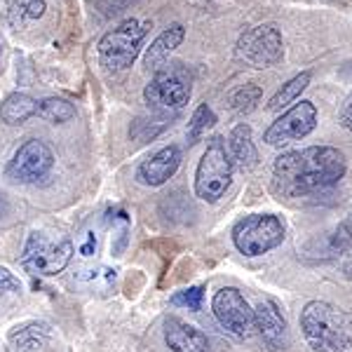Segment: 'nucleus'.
Listing matches in <instances>:
<instances>
[{"label": "nucleus", "mask_w": 352, "mask_h": 352, "mask_svg": "<svg viewBox=\"0 0 352 352\" xmlns=\"http://www.w3.org/2000/svg\"><path fill=\"white\" fill-rule=\"evenodd\" d=\"M96 232H85V237H82V242H80V247H78V254H80V258H92L94 254H96Z\"/></svg>", "instance_id": "obj_27"}, {"label": "nucleus", "mask_w": 352, "mask_h": 352, "mask_svg": "<svg viewBox=\"0 0 352 352\" xmlns=\"http://www.w3.org/2000/svg\"><path fill=\"white\" fill-rule=\"evenodd\" d=\"M331 247H333V256H336L340 272L352 282V214H348V217L338 223L336 232H333Z\"/></svg>", "instance_id": "obj_18"}, {"label": "nucleus", "mask_w": 352, "mask_h": 352, "mask_svg": "<svg viewBox=\"0 0 352 352\" xmlns=\"http://www.w3.org/2000/svg\"><path fill=\"white\" fill-rule=\"evenodd\" d=\"M348 162L343 151L333 146H310L303 151L282 153L272 164L277 192L287 197L310 195L336 186L345 176Z\"/></svg>", "instance_id": "obj_1"}, {"label": "nucleus", "mask_w": 352, "mask_h": 352, "mask_svg": "<svg viewBox=\"0 0 352 352\" xmlns=\"http://www.w3.org/2000/svg\"><path fill=\"white\" fill-rule=\"evenodd\" d=\"M21 296V282L10 268L0 265V310H8Z\"/></svg>", "instance_id": "obj_25"}, {"label": "nucleus", "mask_w": 352, "mask_h": 352, "mask_svg": "<svg viewBox=\"0 0 352 352\" xmlns=\"http://www.w3.org/2000/svg\"><path fill=\"white\" fill-rule=\"evenodd\" d=\"M192 87L190 76L181 64H169L157 68L153 80L146 85L144 99L146 104L160 111H179L190 101Z\"/></svg>", "instance_id": "obj_7"}, {"label": "nucleus", "mask_w": 352, "mask_h": 352, "mask_svg": "<svg viewBox=\"0 0 352 352\" xmlns=\"http://www.w3.org/2000/svg\"><path fill=\"white\" fill-rule=\"evenodd\" d=\"M235 164L223 139H212L195 169V195L204 202H219L230 188Z\"/></svg>", "instance_id": "obj_5"}, {"label": "nucleus", "mask_w": 352, "mask_h": 352, "mask_svg": "<svg viewBox=\"0 0 352 352\" xmlns=\"http://www.w3.org/2000/svg\"><path fill=\"white\" fill-rule=\"evenodd\" d=\"M43 120L52 122V124H64L71 122L76 118V106L71 101L61 99V96H47V99L38 101V113Z\"/></svg>", "instance_id": "obj_22"}, {"label": "nucleus", "mask_w": 352, "mask_h": 352, "mask_svg": "<svg viewBox=\"0 0 352 352\" xmlns=\"http://www.w3.org/2000/svg\"><path fill=\"white\" fill-rule=\"evenodd\" d=\"M76 249L73 242L66 237L52 240L45 232H31L24 244V254H21V263L28 272L38 277H54L59 272H64L71 265Z\"/></svg>", "instance_id": "obj_6"}, {"label": "nucleus", "mask_w": 352, "mask_h": 352, "mask_svg": "<svg viewBox=\"0 0 352 352\" xmlns=\"http://www.w3.org/2000/svg\"><path fill=\"white\" fill-rule=\"evenodd\" d=\"M50 340V327L43 322H28L10 331V345L14 352H38Z\"/></svg>", "instance_id": "obj_17"}, {"label": "nucleus", "mask_w": 352, "mask_h": 352, "mask_svg": "<svg viewBox=\"0 0 352 352\" xmlns=\"http://www.w3.org/2000/svg\"><path fill=\"white\" fill-rule=\"evenodd\" d=\"M164 343L172 352H209L207 333L179 317L164 320Z\"/></svg>", "instance_id": "obj_14"}, {"label": "nucleus", "mask_w": 352, "mask_h": 352, "mask_svg": "<svg viewBox=\"0 0 352 352\" xmlns=\"http://www.w3.org/2000/svg\"><path fill=\"white\" fill-rule=\"evenodd\" d=\"M184 38H186V28L181 24H174V26L164 28L160 36L153 41L148 52H146V66L155 68V71H157V68H162L164 61L169 59V54H172L174 50L184 43Z\"/></svg>", "instance_id": "obj_16"}, {"label": "nucleus", "mask_w": 352, "mask_h": 352, "mask_svg": "<svg viewBox=\"0 0 352 352\" xmlns=\"http://www.w3.org/2000/svg\"><path fill=\"white\" fill-rule=\"evenodd\" d=\"M148 21L124 19L120 26H116L113 31L106 33L99 41V45H96L101 66L111 73L127 71L136 61V56H139L141 45H144L146 36H148Z\"/></svg>", "instance_id": "obj_3"}, {"label": "nucleus", "mask_w": 352, "mask_h": 352, "mask_svg": "<svg viewBox=\"0 0 352 352\" xmlns=\"http://www.w3.org/2000/svg\"><path fill=\"white\" fill-rule=\"evenodd\" d=\"M38 113V101L28 94L14 92L0 104V118L5 124H21Z\"/></svg>", "instance_id": "obj_19"}, {"label": "nucleus", "mask_w": 352, "mask_h": 352, "mask_svg": "<svg viewBox=\"0 0 352 352\" xmlns=\"http://www.w3.org/2000/svg\"><path fill=\"white\" fill-rule=\"evenodd\" d=\"M214 124H217V116H214V111L209 109L207 104H200L195 109V113H192L190 122H188V132H186V136H188V144H197V141L207 134V129H212Z\"/></svg>", "instance_id": "obj_24"}, {"label": "nucleus", "mask_w": 352, "mask_h": 352, "mask_svg": "<svg viewBox=\"0 0 352 352\" xmlns=\"http://www.w3.org/2000/svg\"><path fill=\"white\" fill-rule=\"evenodd\" d=\"M181 164V148L179 146H164L151 155L148 160H144L136 167V181L141 186H148V188H157V186L167 184L169 179L176 174Z\"/></svg>", "instance_id": "obj_13"}, {"label": "nucleus", "mask_w": 352, "mask_h": 352, "mask_svg": "<svg viewBox=\"0 0 352 352\" xmlns=\"http://www.w3.org/2000/svg\"><path fill=\"white\" fill-rule=\"evenodd\" d=\"M47 10L45 0H12L8 8V19L14 28H24L31 21L41 19Z\"/></svg>", "instance_id": "obj_21"}, {"label": "nucleus", "mask_w": 352, "mask_h": 352, "mask_svg": "<svg viewBox=\"0 0 352 352\" xmlns=\"http://www.w3.org/2000/svg\"><path fill=\"white\" fill-rule=\"evenodd\" d=\"M254 320L256 331L270 352H285L289 348V327L275 300H261L254 310Z\"/></svg>", "instance_id": "obj_12"}, {"label": "nucleus", "mask_w": 352, "mask_h": 352, "mask_svg": "<svg viewBox=\"0 0 352 352\" xmlns=\"http://www.w3.org/2000/svg\"><path fill=\"white\" fill-rule=\"evenodd\" d=\"M212 312L217 322L232 336L247 340L256 333V320L254 310L249 308L247 298L237 287H223L214 294L212 298Z\"/></svg>", "instance_id": "obj_9"}, {"label": "nucleus", "mask_w": 352, "mask_h": 352, "mask_svg": "<svg viewBox=\"0 0 352 352\" xmlns=\"http://www.w3.org/2000/svg\"><path fill=\"white\" fill-rule=\"evenodd\" d=\"M202 298H204V287H190V289H184V292L174 294L172 305L188 308V310H200L202 308Z\"/></svg>", "instance_id": "obj_26"}, {"label": "nucleus", "mask_w": 352, "mask_h": 352, "mask_svg": "<svg viewBox=\"0 0 352 352\" xmlns=\"http://www.w3.org/2000/svg\"><path fill=\"white\" fill-rule=\"evenodd\" d=\"M261 96H263V89H261L258 85L249 82V85L237 87L235 92L228 96V104H230V109L235 113H249V111H254L258 106Z\"/></svg>", "instance_id": "obj_23"}, {"label": "nucleus", "mask_w": 352, "mask_h": 352, "mask_svg": "<svg viewBox=\"0 0 352 352\" xmlns=\"http://www.w3.org/2000/svg\"><path fill=\"white\" fill-rule=\"evenodd\" d=\"M228 153L232 157V164H237L240 169H252L258 164V151L254 146L252 127L247 122H240L232 127L228 136Z\"/></svg>", "instance_id": "obj_15"}, {"label": "nucleus", "mask_w": 352, "mask_h": 352, "mask_svg": "<svg viewBox=\"0 0 352 352\" xmlns=\"http://www.w3.org/2000/svg\"><path fill=\"white\" fill-rule=\"evenodd\" d=\"M317 127V106L312 101H300L294 109L282 113L275 122L265 129L263 141L268 146H285L292 141L305 139Z\"/></svg>", "instance_id": "obj_11"}, {"label": "nucleus", "mask_w": 352, "mask_h": 352, "mask_svg": "<svg viewBox=\"0 0 352 352\" xmlns=\"http://www.w3.org/2000/svg\"><path fill=\"white\" fill-rule=\"evenodd\" d=\"M312 80V73L310 71H303V73H298L296 78H292L287 85H282L280 89L275 92V96L268 101V106L265 109L268 111H282V109H287L289 104H294V101L298 99L300 92H303L305 87L310 85Z\"/></svg>", "instance_id": "obj_20"}, {"label": "nucleus", "mask_w": 352, "mask_h": 352, "mask_svg": "<svg viewBox=\"0 0 352 352\" xmlns=\"http://www.w3.org/2000/svg\"><path fill=\"white\" fill-rule=\"evenodd\" d=\"M52 164H54L52 148L41 139H31L16 148L8 169H5V174H8L10 181H16V184H36L38 179L47 176Z\"/></svg>", "instance_id": "obj_10"}, {"label": "nucleus", "mask_w": 352, "mask_h": 352, "mask_svg": "<svg viewBox=\"0 0 352 352\" xmlns=\"http://www.w3.org/2000/svg\"><path fill=\"white\" fill-rule=\"evenodd\" d=\"M235 56L254 68H270L285 56V41L275 24H261L244 31L235 45Z\"/></svg>", "instance_id": "obj_8"}, {"label": "nucleus", "mask_w": 352, "mask_h": 352, "mask_svg": "<svg viewBox=\"0 0 352 352\" xmlns=\"http://www.w3.org/2000/svg\"><path fill=\"white\" fill-rule=\"evenodd\" d=\"M300 331L315 352H350L352 312L327 300H310L300 310Z\"/></svg>", "instance_id": "obj_2"}, {"label": "nucleus", "mask_w": 352, "mask_h": 352, "mask_svg": "<svg viewBox=\"0 0 352 352\" xmlns=\"http://www.w3.org/2000/svg\"><path fill=\"white\" fill-rule=\"evenodd\" d=\"M338 122H340V127H345V129H350V132H352V92L345 96L343 106H340Z\"/></svg>", "instance_id": "obj_28"}, {"label": "nucleus", "mask_w": 352, "mask_h": 352, "mask_svg": "<svg viewBox=\"0 0 352 352\" xmlns=\"http://www.w3.org/2000/svg\"><path fill=\"white\" fill-rule=\"evenodd\" d=\"M285 221L275 214H249L232 228V242L244 256H263L285 242Z\"/></svg>", "instance_id": "obj_4"}]
</instances>
